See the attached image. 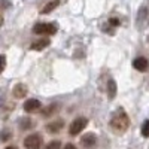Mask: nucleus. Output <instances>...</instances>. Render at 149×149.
Masks as SVG:
<instances>
[{"instance_id":"f257e3e1","label":"nucleus","mask_w":149,"mask_h":149,"mask_svg":"<svg viewBox=\"0 0 149 149\" xmlns=\"http://www.w3.org/2000/svg\"><path fill=\"white\" fill-rule=\"evenodd\" d=\"M130 125V119H128V115L125 113L124 109H118L113 115H112V119H110V127L116 130L118 133H122L125 131Z\"/></svg>"},{"instance_id":"f03ea898","label":"nucleus","mask_w":149,"mask_h":149,"mask_svg":"<svg viewBox=\"0 0 149 149\" xmlns=\"http://www.w3.org/2000/svg\"><path fill=\"white\" fill-rule=\"evenodd\" d=\"M148 24H149V8L143 5L137 12V17H136V26L139 30H143L148 27Z\"/></svg>"},{"instance_id":"7ed1b4c3","label":"nucleus","mask_w":149,"mask_h":149,"mask_svg":"<svg viewBox=\"0 0 149 149\" xmlns=\"http://www.w3.org/2000/svg\"><path fill=\"white\" fill-rule=\"evenodd\" d=\"M36 34H54L57 33V26L54 22H39L33 27Z\"/></svg>"},{"instance_id":"20e7f679","label":"nucleus","mask_w":149,"mask_h":149,"mask_svg":"<svg viewBox=\"0 0 149 149\" xmlns=\"http://www.w3.org/2000/svg\"><path fill=\"white\" fill-rule=\"evenodd\" d=\"M86 124H88V121H86V118H84V116H79V118H76V119H73V122L70 124L69 133H70L72 136L79 134V133L86 127Z\"/></svg>"},{"instance_id":"39448f33","label":"nucleus","mask_w":149,"mask_h":149,"mask_svg":"<svg viewBox=\"0 0 149 149\" xmlns=\"http://www.w3.org/2000/svg\"><path fill=\"white\" fill-rule=\"evenodd\" d=\"M40 145H42V137L39 134H31L24 140V146L27 149H39Z\"/></svg>"},{"instance_id":"423d86ee","label":"nucleus","mask_w":149,"mask_h":149,"mask_svg":"<svg viewBox=\"0 0 149 149\" xmlns=\"http://www.w3.org/2000/svg\"><path fill=\"white\" fill-rule=\"evenodd\" d=\"M40 102L36 100V98H30V100H27L26 103H24V110L29 112V113H33V112H37L40 109Z\"/></svg>"},{"instance_id":"0eeeda50","label":"nucleus","mask_w":149,"mask_h":149,"mask_svg":"<svg viewBox=\"0 0 149 149\" xmlns=\"http://www.w3.org/2000/svg\"><path fill=\"white\" fill-rule=\"evenodd\" d=\"M81 143H82L85 148H93V146L97 143V137H95V134H93V133L85 134L84 137L81 139Z\"/></svg>"},{"instance_id":"6e6552de","label":"nucleus","mask_w":149,"mask_h":149,"mask_svg":"<svg viewBox=\"0 0 149 149\" xmlns=\"http://www.w3.org/2000/svg\"><path fill=\"white\" fill-rule=\"evenodd\" d=\"M133 66H134V69H137L139 72H145L148 69L149 63H148V60L145 57H139V58H136L133 61Z\"/></svg>"},{"instance_id":"1a4fd4ad","label":"nucleus","mask_w":149,"mask_h":149,"mask_svg":"<svg viewBox=\"0 0 149 149\" xmlns=\"http://www.w3.org/2000/svg\"><path fill=\"white\" fill-rule=\"evenodd\" d=\"M63 125H64V122L61 121V119L52 121V122H49L48 125H46V130H48L49 133H58L61 128H63Z\"/></svg>"},{"instance_id":"9d476101","label":"nucleus","mask_w":149,"mask_h":149,"mask_svg":"<svg viewBox=\"0 0 149 149\" xmlns=\"http://www.w3.org/2000/svg\"><path fill=\"white\" fill-rule=\"evenodd\" d=\"M12 93H14V95H15L17 98H22V97L27 95V86L24 85V84H17Z\"/></svg>"},{"instance_id":"9b49d317","label":"nucleus","mask_w":149,"mask_h":149,"mask_svg":"<svg viewBox=\"0 0 149 149\" xmlns=\"http://www.w3.org/2000/svg\"><path fill=\"white\" fill-rule=\"evenodd\" d=\"M107 95H109L110 100L115 98V95H116V82L112 81V79L107 82Z\"/></svg>"},{"instance_id":"f8f14e48","label":"nucleus","mask_w":149,"mask_h":149,"mask_svg":"<svg viewBox=\"0 0 149 149\" xmlns=\"http://www.w3.org/2000/svg\"><path fill=\"white\" fill-rule=\"evenodd\" d=\"M58 5H60V0H51V2L46 3V5H45V8L42 9V14H49V12H52Z\"/></svg>"},{"instance_id":"ddd939ff","label":"nucleus","mask_w":149,"mask_h":149,"mask_svg":"<svg viewBox=\"0 0 149 149\" xmlns=\"http://www.w3.org/2000/svg\"><path fill=\"white\" fill-rule=\"evenodd\" d=\"M48 45H49V40H48V39H42V40L34 42V43L31 45V49H34V51H40V49L46 48Z\"/></svg>"},{"instance_id":"4468645a","label":"nucleus","mask_w":149,"mask_h":149,"mask_svg":"<svg viewBox=\"0 0 149 149\" xmlns=\"http://www.w3.org/2000/svg\"><path fill=\"white\" fill-rule=\"evenodd\" d=\"M31 127V121L29 119V118H22L21 121H19V128H30Z\"/></svg>"},{"instance_id":"2eb2a0df","label":"nucleus","mask_w":149,"mask_h":149,"mask_svg":"<svg viewBox=\"0 0 149 149\" xmlns=\"http://www.w3.org/2000/svg\"><path fill=\"white\" fill-rule=\"evenodd\" d=\"M57 104H52V106H48V109L46 110H43V115L45 116H48V115H52L54 113V112H57Z\"/></svg>"},{"instance_id":"dca6fc26","label":"nucleus","mask_w":149,"mask_h":149,"mask_svg":"<svg viewBox=\"0 0 149 149\" xmlns=\"http://www.w3.org/2000/svg\"><path fill=\"white\" fill-rule=\"evenodd\" d=\"M60 146H61V142L54 140V142H51V143H48L45 149H60Z\"/></svg>"},{"instance_id":"f3484780","label":"nucleus","mask_w":149,"mask_h":149,"mask_svg":"<svg viewBox=\"0 0 149 149\" xmlns=\"http://www.w3.org/2000/svg\"><path fill=\"white\" fill-rule=\"evenodd\" d=\"M142 134L145 136V137H149V121H146L142 125Z\"/></svg>"},{"instance_id":"a211bd4d","label":"nucleus","mask_w":149,"mask_h":149,"mask_svg":"<svg viewBox=\"0 0 149 149\" xmlns=\"http://www.w3.org/2000/svg\"><path fill=\"white\" fill-rule=\"evenodd\" d=\"M5 67H6V57L0 55V74H2V72L5 70Z\"/></svg>"},{"instance_id":"6ab92c4d","label":"nucleus","mask_w":149,"mask_h":149,"mask_svg":"<svg viewBox=\"0 0 149 149\" xmlns=\"http://www.w3.org/2000/svg\"><path fill=\"white\" fill-rule=\"evenodd\" d=\"M110 24H112V26H118L119 21H118L116 18H112V19H110Z\"/></svg>"},{"instance_id":"aec40b11","label":"nucleus","mask_w":149,"mask_h":149,"mask_svg":"<svg viewBox=\"0 0 149 149\" xmlns=\"http://www.w3.org/2000/svg\"><path fill=\"white\" fill-rule=\"evenodd\" d=\"M64 149H76V146L72 145V143H69V145H66V146H64Z\"/></svg>"},{"instance_id":"412c9836","label":"nucleus","mask_w":149,"mask_h":149,"mask_svg":"<svg viewBox=\"0 0 149 149\" xmlns=\"http://www.w3.org/2000/svg\"><path fill=\"white\" fill-rule=\"evenodd\" d=\"M3 26V14H2V9H0V27Z\"/></svg>"},{"instance_id":"4be33fe9","label":"nucleus","mask_w":149,"mask_h":149,"mask_svg":"<svg viewBox=\"0 0 149 149\" xmlns=\"http://www.w3.org/2000/svg\"><path fill=\"white\" fill-rule=\"evenodd\" d=\"M6 149H17V148H15V146H8Z\"/></svg>"}]
</instances>
